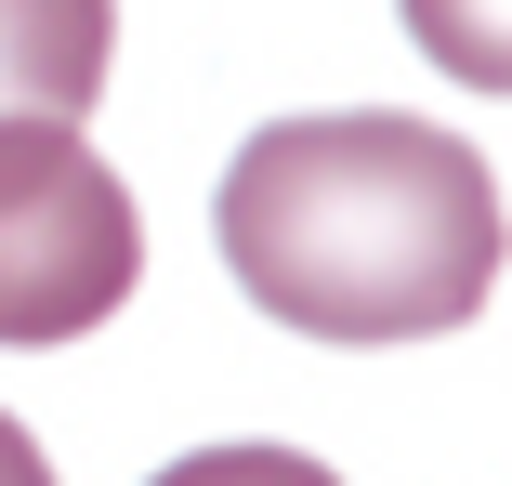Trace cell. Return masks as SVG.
I'll return each mask as SVG.
<instances>
[{
  "label": "cell",
  "instance_id": "6da1fadb",
  "mask_svg": "<svg viewBox=\"0 0 512 486\" xmlns=\"http://www.w3.org/2000/svg\"><path fill=\"white\" fill-rule=\"evenodd\" d=\"M224 276L316 342H434L499 289V171L447 119H263L211 198Z\"/></svg>",
  "mask_w": 512,
  "mask_h": 486
},
{
  "label": "cell",
  "instance_id": "7a4b0ae2",
  "mask_svg": "<svg viewBox=\"0 0 512 486\" xmlns=\"http://www.w3.org/2000/svg\"><path fill=\"white\" fill-rule=\"evenodd\" d=\"M145 224L132 184L53 119L0 132V342H79L132 303Z\"/></svg>",
  "mask_w": 512,
  "mask_h": 486
},
{
  "label": "cell",
  "instance_id": "3957f363",
  "mask_svg": "<svg viewBox=\"0 0 512 486\" xmlns=\"http://www.w3.org/2000/svg\"><path fill=\"white\" fill-rule=\"evenodd\" d=\"M106 53H119V0H0V132L14 119L79 132L106 92Z\"/></svg>",
  "mask_w": 512,
  "mask_h": 486
},
{
  "label": "cell",
  "instance_id": "277c9868",
  "mask_svg": "<svg viewBox=\"0 0 512 486\" xmlns=\"http://www.w3.org/2000/svg\"><path fill=\"white\" fill-rule=\"evenodd\" d=\"M394 14H407V40H421L447 79L512 92V0H394Z\"/></svg>",
  "mask_w": 512,
  "mask_h": 486
},
{
  "label": "cell",
  "instance_id": "5b68a950",
  "mask_svg": "<svg viewBox=\"0 0 512 486\" xmlns=\"http://www.w3.org/2000/svg\"><path fill=\"white\" fill-rule=\"evenodd\" d=\"M158 486H342V473L302 460V447H197V460H171Z\"/></svg>",
  "mask_w": 512,
  "mask_h": 486
},
{
  "label": "cell",
  "instance_id": "8992f818",
  "mask_svg": "<svg viewBox=\"0 0 512 486\" xmlns=\"http://www.w3.org/2000/svg\"><path fill=\"white\" fill-rule=\"evenodd\" d=\"M0 486H53V460H40V434L0 408Z\"/></svg>",
  "mask_w": 512,
  "mask_h": 486
}]
</instances>
